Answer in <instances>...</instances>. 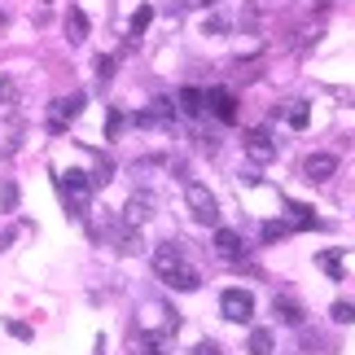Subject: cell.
Masks as SVG:
<instances>
[{"mask_svg":"<svg viewBox=\"0 0 355 355\" xmlns=\"http://www.w3.org/2000/svg\"><path fill=\"white\" fill-rule=\"evenodd\" d=\"M141 347H145V355H167V351H162V338H158V334H149Z\"/></svg>","mask_w":355,"mask_h":355,"instance_id":"603a6c76","label":"cell"},{"mask_svg":"<svg viewBox=\"0 0 355 355\" xmlns=\"http://www.w3.org/2000/svg\"><path fill=\"white\" fill-rule=\"evenodd\" d=\"M180 105H184V114H202V110H207V92L184 88V92H180Z\"/></svg>","mask_w":355,"mask_h":355,"instance_id":"9a60e30c","label":"cell"},{"mask_svg":"<svg viewBox=\"0 0 355 355\" xmlns=\"http://www.w3.org/2000/svg\"><path fill=\"white\" fill-rule=\"evenodd\" d=\"M66 40L71 44H84L88 40V13L84 9H66Z\"/></svg>","mask_w":355,"mask_h":355,"instance_id":"8fae6325","label":"cell"},{"mask_svg":"<svg viewBox=\"0 0 355 355\" xmlns=\"http://www.w3.org/2000/svg\"><path fill=\"white\" fill-rule=\"evenodd\" d=\"M298 171H303V180H311V184H324L329 175H338V154H307Z\"/></svg>","mask_w":355,"mask_h":355,"instance_id":"5b68a950","label":"cell"},{"mask_svg":"<svg viewBox=\"0 0 355 355\" xmlns=\"http://www.w3.org/2000/svg\"><path fill=\"white\" fill-rule=\"evenodd\" d=\"M154 272H158V281L162 285H171V290H198L202 285V272L184 259V250L175 241H162L158 250H154Z\"/></svg>","mask_w":355,"mask_h":355,"instance_id":"6da1fadb","label":"cell"},{"mask_svg":"<svg viewBox=\"0 0 355 355\" xmlns=\"http://www.w3.org/2000/svg\"><path fill=\"white\" fill-rule=\"evenodd\" d=\"M79 110H84V92H75V97H62V101H53V110H49V132H66V123H71Z\"/></svg>","mask_w":355,"mask_h":355,"instance_id":"8992f818","label":"cell"},{"mask_svg":"<svg viewBox=\"0 0 355 355\" xmlns=\"http://www.w3.org/2000/svg\"><path fill=\"white\" fill-rule=\"evenodd\" d=\"M329 316H334L338 324H355V303H334Z\"/></svg>","mask_w":355,"mask_h":355,"instance_id":"d6986e66","label":"cell"},{"mask_svg":"<svg viewBox=\"0 0 355 355\" xmlns=\"http://www.w3.org/2000/svg\"><path fill=\"white\" fill-rule=\"evenodd\" d=\"M245 154H250L254 162H272L277 158V145H272V136L263 128H254L250 136H245Z\"/></svg>","mask_w":355,"mask_h":355,"instance_id":"30bf717a","label":"cell"},{"mask_svg":"<svg viewBox=\"0 0 355 355\" xmlns=\"http://www.w3.org/2000/svg\"><path fill=\"white\" fill-rule=\"evenodd\" d=\"M193 355H224V351L215 347V343H198V347H193Z\"/></svg>","mask_w":355,"mask_h":355,"instance_id":"4316f807","label":"cell"},{"mask_svg":"<svg viewBox=\"0 0 355 355\" xmlns=\"http://www.w3.org/2000/svg\"><path fill=\"white\" fill-rule=\"evenodd\" d=\"M149 114H154V119H162V123H167V119L175 114V105H171L167 97H158V101H154V110H149Z\"/></svg>","mask_w":355,"mask_h":355,"instance_id":"44dd1931","label":"cell"},{"mask_svg":"<svg viewBox=\"0 0 355 355\" xmlns=\"http://www.w3.org/2000/svg\"><path fill=\"white\" fill-rule=\"evenodd\" d=\"M149 22H154V9H149V5H141V9L132 13V40H141V35L149 31Z\"/></svg>","mask_w":355,"mask_h":355,"instance_id":"2e32d148","label":"cell"},{"mask_svg":"<svg viewBox=\"0 0 355 355\" xmlns=\"http://www.w3.org/2000/svg\"><path fill=\"white\" fill-rule=\"evenodd\" d=\"M224 26H228L224 18H211V22H207V35H220V31H224Z\"/></svg>","mask_w":355,"mask_h":355,"instance_id":"f1b7e54d","label":"cell"},{"mask_svg":"<svg viewBox=\"0 0 355 355\" xmlns=\"http://www.w3.org/2000/svg\"><path fill=\"white\" fill-rule=\"evenodd\" d=\"M5 329H9L13 338H22V343H31V329H26V324H18V320H5Z\"/></svg>","mask_w":355,"mask_h":355,"instance_id":"cb8c5ba5","label":"cell"},{"mask_svg":"<svg viewBox=\"0 0 355 355\" xmlns=\"http://www.w3.org/2000/svg\"><path fill=\"white\" fill-rule=\"evenodd\" d=\"M97 71H101V79H110V75H114V58H101Z\"/></svg>","mask_w":355,"mask_h":355,"instance_id":"83f0119b","label":"cell"},{"mask_svg":"<svg viewBox=\"0 0 355 355\" xmlns=\"http://www.w3.org/2000/svg\"><path fill=\"white\" fill-rule=\"evenodd\" d=\"M220 311H224V320H233V324H250V316H254L250 290H224L220 294Z\"/></svg>","mask_w":355,"mask_h":355,"instance_id":"277c9868","label":"cell"},{"mask_svg":"<svg viewBox=\"0 0 355 355\" xmlns=\"http://www.w3.org/2000/svg\"><path fill=\"white\" fill-rule=\"evenodd\" d=\"M180 5H184V9H211L215 0H180Z\"/></svg>","mask_w":355,"mask_h":355,"instance_id":"f546056e","label":"cell"},{"mask_svg":"<svg viewBox=\"0 0 355 355\" xmlns=\"http://www.w3.org/2000/svg\"><path fill=\"white\" fill-rule=\"evenodd\" d=\"M290 224L294 228H316V215H311V207H290Z\"/></svg>","mask_w":355,"mask_h":355,"instance_id":"ac0fdd59","label":"cell"},{"mask_svg":"<svg viewBox=\"0 0 355 355\" xmlns=\"http://www.w3.org/2000/svg\"><path fill=\"white\" fill-rule=\"evenodd\" d=\"M207 110L220 119V123H237V97L228 88H211L207 92Z\"/></svg>","mask_w":355,"mask_h":355,"instance_id":"ba28073f","label":"cell"},{"mask_svg":"<svg viewBox=\"0 0 355 355\" xmlns=\"http://www.w3.org/2000/svg\"><path fill=\"white\" fill-rule=\"evenodd\" d=\"M277 316H281L285 324H303V316H307V311L298 307L294 298H285V294H281V298H277Z\"/></svg>","mask_w":355,"mask_h":355,"instance_id":"4fadbf2b","label":"cell"},{"mask_svg":"<svg viewBox=\"0 0 355 355\" xmlns=\"http://www.w3.org/2000/svg\"><path fill=\"white\" fill-rule=\"evenodd\" d=\"M184 202H189V215H193L198 224H207V228H220V202H215V193H211L207 184L189 180V184H184Z\"/></svg>","mask_w":355,"mask_h":355,"instance_id":"7a4b0ae2","label":"cell"},{"mask_svg":"<svg viewBox=\"0 0 355 355\" xmlns=\"http://www.w3.org/2000/svg\"><path fill=\"white\" fill-rule=\"evenodd\" d=\"M0 207H5V211H13V207H18V184H5V193H0Z\"/></svg>","mask_w":355,"mask_h":355,"instance_id":"7402d4cb","label":"cell"},{"mask_svg":"<svg viewBox=\"0 0 355 355\" xmlns=\"http://www.w3.org/2000/svg\"><path fill=\"white\" fill-rule=\"evenodd\" d=\"M316 263H320V272H324V277H334V281H343V277H347L343 259H338L334 250H324V254H316Z\"/></svg>","mask_w":355,"mask_h":355,"instance_id":"5bb4252c","label":"cell"},{"mask_svg":"<svg viewBox=\"0 0 355 355\" xmlns=\"http://www.w3.org/2000/svg\"><path fill=\"white\" fill-rule=\"evenodd\" d=\"M58 189H62V198H66V211L79 215V211H84V202H88V193H92V175L88 171H62L58 175Z\"/></svg>","mask_w":355,"mask_h":355,"instance_id":"3957f363","label":"cell"},{"mask_svg":"<svg viewBox=\"0 0 355 355\" xmlns=\"http://www.w3.org/2000/svg\"><path fill=\"white\" fill-rule=\"evenodd\" d=\"M18 97V88H13V79H0V101H13Z\"/></svg>","mask_w":355,"mask_h":355,"instance_id":"484cf974","label":"cell"},{"mask_svg":"<svg viewBox=\"0 0 355 355\" xmlns=\"http://www.w3.org/2000/svg\"><path fill=\"white\" fill-rule=\"evenodd\" d=\"M149 215H154V198H149V193H132L128 207H123V228H141Z\"/></svg>","mask_w":355,"mask_h":355,"instance_id":"9c48e42d","label":"cell"},{"mask_svg":"<svg viewBox=\"0 0 355 355\" xmlns=\"http://www.w3.org/2000/svg\"><path fill=\"white\" fill-rule=\"evenodd\" d=\"M215 254H220L224 263H241V259H245V241L233 233V228H215Z\"/></svg>","mask_w":355,"mask_h":355,"instance_id":"52a82bcc","label":"cell"},{"mask_svg":"<svg viewBox=\"0 0 355 355\" xmlns=\"http://www.w3.org/2000/svg\"><path fill=\"white\" fill-rule=\"evenodd\" d=\"M307 123H311V110H307V105H290V128H294V132H303Z\"/></svg>","mask_w":355,"mask_h":355,"instance_id":"ffe728a7","label":"cell"},{"mask_svg":"<svg viewBox=\"0 0 355 355\" xmlns=\"http://www.w3.org/2000/svg\"><path fill=\"white\" fill-rule=\"evenodd\" d=\"M245 351H250V355H272V351H277V338H272V329H250V338H245Z\"/></svg>","mask_w":355,"mask_h":355,"instance_id":"7c38bea8","label":"cell"},{"mask_svg":"<svg viewBox=\"0 0 355 355\" xmlns=\"http://www.w3.org/2000/svg\"><path fill=\"white\" fill-rule=\"evenodd\" d=\"M290 233H294L290 220H272V224H263V241H281V237H290Z\"/></svg>","mask_w":355,"mask_h":355,"instance_id":"e0dca14e","label":"cell"},{"mask_svg":"<svg viewBox=\"0 0 355 355\" xmlns=\"http://www.w3.org/2000/svg\"><path fill=\"white\" fill-rule=\"evenodd\" d=\"M119 128H123V114H119V110H110V119H105V132H110V141L119 136Z\"/></svg>","mask_w":355,"mask_h":355,"instance_id":"d4e9b609","label":"cell"}]
</instances>
